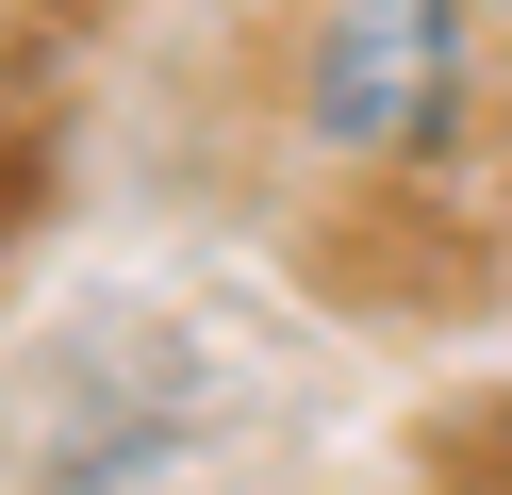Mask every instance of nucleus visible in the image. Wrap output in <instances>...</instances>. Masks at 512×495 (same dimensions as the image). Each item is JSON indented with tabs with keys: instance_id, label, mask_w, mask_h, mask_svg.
Segmentation results:
<instances>
[{
	"instance_id": "nucleus-1",
	"label": "nucleus",
	"mask_w": 512,
	"mask_h": 495,
	"mask_svg": "<svg viewBox=\"0 0 512 495\" xmlns=\"http://www.w3.org/2000/svg\"><path fill=\"white\" fill-rule=\"evenodd\" d=\"M314 132L347 165H413L463 132V0H331L314 17Z\"/></svg>"
},
{
	"instance_id": "nucleus-2",
	"label": "nucleus",
	"mask_w": 512,
	"mask_h": 495,
	"mask_svg": "<svg viewBox=\"0 0 512 495\" xmlns=\"http://www.w3.org/2000/svg\"><path fill=\"white\" fill-rule=\"evenodd\" d=\"M413 495H512V396H463L413 429Z\"/></svg>"
},
{
	"instance_id": "nucleus-3",
	"label": "nucleus",
	"mask_w": 512,
	"mask_h": 495,
	"mask_svg": "<svg viewBox=\"0 0 512 495\" xmlns=\"http://www.w3.org/2000/svg\"><path fill=\"white\" fill-rule=\"evenodd\" d=\"M496 17H512V0H496Z\"/></svg>"
}]
</instances>
